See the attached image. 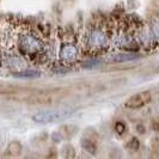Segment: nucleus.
<instances>
[{
  "label": "nucleus",
  "instance_id": "423d86ee",
  "mask_svg": "<svg viewBox=\"0 0 159 159\" xmlns=\"http://www.w3.org/2000/svg\"><path fill=\"white\" fill-rule=\"evenodd\" d=\"M71 114L62 111H42L35 114L32 116V121L36 123H50V122H55L65 117H68Z\"/></svg>",
  "mask_w": 159,
  "mask_h": 159
},
{
  "label": "nucleus",
  "instance_id": "9b49d317",
  "mask_svg": "<svg viewBox=\"0 0 159 159\" xmlns=\"http://www.w3.org/2000/svg\"><path fill=\"white\" fill-rule=\"evenodd\" d=\"M114 130H115V133L119 136L125 135L128 130V127H127V125H126V122H125V121H116L115 125H114Z\"/></svg>",
  "mask_w": 159,
  "mask_h": 159
},
{
  "label": "nucleus",
  "instance_id": "f257e3e1",
  "mask_svg": "<svg viewBox=\"0 0 159 159\" xmlns=\"http://www.w3.org/2000/svg\"><path fill=\"white\" fill-rule=\"evenodd\" d=\"M19 55L30 66L48 62L50 46L36 26L2 20L0 24V57Z\"/></svg>",
  "mask_w": 159,
  "mask_h": 159
},
{
  "label": "nucleus",
  "instance_id": "0eeeda50",
  "mask_svg": "<svg viewBox=\"0 0 159 159\" xmlns=\"http://www.w3.org/2000/svg\"><path fill=\"white\" fill-rule=\"evenodd\" d=\"M80 146L81 148L85 152H88L90 154H96L97 150H98V146H97V140H95L93 138H90V136H84L81 138L80 140Z\"/></svg>",
  "mask_w": 159,
  "mask_h": 159
},
{
  "label": "nucleus",
  "instance_id": "9d476101",
  "mask_svg": "<svg viewBox=\"0 0 159 159\" xmlns=\"http://www.w3.org/2000/svg\"><path fill=\"white\" fill-rule=\"evenodd\" d=\"M60 132L64 136V139H71L72 136L77 133V127L71 126V125H66V126L60 127Z\"/></svg>",
  "mask_w": 159,
  "mask_h": 159
},
{
  "label": "nucleus",
  "instance_id": "4468645a",
  "mask_svg": "<svg viewBox=\"0 0 159 159\" xmlns=\"http://www.w3.org/2000/svg\"><path fill=\"white\" fill-rule=\"evenodd\" d=\"M64 157L65 158H75V148L72 146V145H66L64 147Z\"/></svg>",
  "mask_w": 159,
  "mask_h": 159
},
{
  "label": "nucleus",
  "instance_id": "ddd939ff",
  "mask_svg": "<svg viewBox=\"0 0 159 159\" xmlns=\"http://www.w3.org/2000/svg\"><path fill=\"white\" fill-rule=\"evenodd\" d=\"M15 75L19 77V78H36V77H40V72L32 71L30 68H28L25 71L17 72V73H15Z\"/></svg>",
  "mask_w": 159,
  "mask_h": 159
},
{
  "label": "nucleus",
  "instance_id": "f03ea898",
  "mask_svg": "<svg viewBox=\"0 0 159 159\" xmlns=\"http://www.w3.org/2000/svg\"><path fill=\"white\" fill-rule=\"evenodd\" d=\"M112 32L103 26H90L80 36L81 54L95 57L107 53L112 46Z\"/></svg>",
  "mask_w": 159,
  "mask_h": 159
},
{
  "label": "nucleus",
  "instance_id": "f3484780",
  "mask_svg": "<svg viewBox=\"0 0 159 159\" xmlns=\"http://www.w3.org/2000/svg\"><path fill=\"white\" fill-rule=\"evenodd\" d=\"M136 130L143 134V133H145V127H143V125H138V126H136Z\"/></svg>",
  "mask_w": 159,
  "mask_h": 159
},
{
  "label": "nucleus",
  "instance_id": "f8f14e48",
  "mask_svg": "<svg viewBox=\"0 0 159 159\" xmlns=\"http://www.w3.org/2000/svg\"><path fill=\"white\" fill-rule=\"evenodd\" d=\"M150 32H151L154 42H159V19L154 18L152 20L151 26H150Z\"/></svg>",
  "mask_w": 159,
  "mask_h": 159
},
{
  "label": "nucleus",
  "instance_id": "7ed1b4c3",
  "mask_svg": "<svg viewBox=\"0 0 159 159\" xmlns=\"http://www.w3.org/2000/svg\"><path fill=\"white\" fill-rule=\"evenodd\" d=\"M79 48L77 47L74 43H64L60 50H59V60H60V65L61 67H67V66H72L74 65L80 55Z\"/></svg>",
  "mask_w": 159,
  "mask_h": 159
},
{
  "label": "nucleus",
  "instance_id": "1a4fd4ad",
  "mask_svg": "<svg viewBox=\"0 0 159 159\" xmlns=\"http://www.w3.org/2000/svg\"><path fill=\"white\" fill-rule=\"evenodd\" d=\"M23 151V145L19 143V141H11V143H8L7 146V153L10 156H12V157H17V156H19L20 153Z\"/></svg>",
  "mask_w": 159,
  "mask_h": 159
},
{
  "label": "nucleus",
  "instance_id": "39448f33",
  "mask_svg": "<svg viewBox=\"0 0 159 159\" xmlns=\"http://www.w3.org/2000/svg\"><path fill=\"white\" fill-rule=\"evenodd\" d=\"M151 101V92L150 91H143V92H139L136 95L129 97L126 101V103H125V107L128 108V109H140L145 105H147Z\"/></svg>",
  "mask_w": 159,
  "mask_h": 159
},
{
  "label": "nucleus",
  "instance_id": "6e6552de",
  "mask_svg": "<svg viewBox=\"0 0 159 159\" xmlns=\"http://www.w3.org/2000/svg\"><path fill=\"white\" fill-rule=\"evenodd\" d=\"M139 55L134 54V53H121V54H115L111 57L114 62H126V61H132L138 59Z\"/></svg>",
  "mask_w": 159,
  "mask_h": 159
},
{
  "label": "nucleus",
  "instance_id": "2eb2a0df",
  "mask_svg": "<svg viewBox=\"0 0 159 159\" xmlns=\"http://www.w3.org/2000/svg\"><path fill=\"white\" fill-rule=\"evenodd\" d=\"M127 147L130 151H138L140 148V141L138 138H132L127 143Z\"/></svg>",
  "mask_w": 159,
  "mask_h": 159
},
{
  "label": "nucleus",
  "instance_id": "dca6fc26",
  "mask_svg": "<svg viewBox=\"0 0 159 159\" xmlns=\"http://www.w3.org/2000/svg\"><path fill=\"white\" fill-rule=\"evenodd\" d=\"M52 140H53L54 143H60L61 140H64V136L61 134V132H60V130H59V132H54L53 135H52Z\"/></svg>",
  "mask_w": 159,
  "mask_h": 159
},
{
  "label": "nucleus",
  "instance_id": "20e7f679",
  "mask_svg": "<svg viewBox=\"0 0 159 159\" xmlns=\"http://www.w3.org/2000/svg\"><path fill=\"white\" fill-rule=\"evenodd\" d=\"M60 93L57 92H40L34 93L26 98V103L31 105H50L59 101Z\"/></svg>",
  "mask_w": 159,
  "mask_h": 159
}]
</instances>
